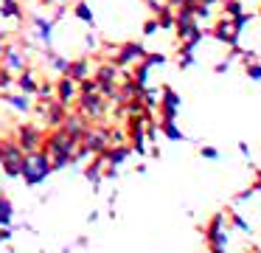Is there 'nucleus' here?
Listing matches in <instances>:
<instances>
[{"mask_svg": "<svg viewBox=\"0 0 261 253\" xmlns=\"http://www.w3.org/2000/svg\"><path fill=\"white\" fill-rule=\"evenodd\" d=\"M51 172H54L51 157H48L42 149H37V152H25V160H23V174H20V177H23L29 186H40V183H42V180H45Z\"/></svg>", "mask_w": 261, "mask_h": 253, "instance_id": "obj_2", "label": "nucleus"}, {"mask_svg": "<svg viewBox=\"0 0 261 253\" xmlns=\"http://www.w3.org/2000/svg\"><path fill=\"white\" fill-rule=\"evenodd\" d=\"M98 172H101V155H98V157H96V163L90 166V172H87V177H90V180H96V177H98Z\"/></svg>", "mask_w": 261, "mask_h": 253, "instance_id": "obj_26", "label": "nucleus"}, {"mask_svg": "<svg viewBox=\"0 0 261 253\" xmlns=\"http://www.w3.org/2000/svg\"><path fill=\"white\" fill-rule=\"evenodd\" d=\"M160 107H163V118H174L177 107H180V96L171 87H163V99H160Z\"/></svg>", "mask_w": 261, "mask_h": 253, "instance_id": "obj_13", "label": "nucleus"}, {"mask_svg": "<svg viewBox=\"0 0 261 253\" xmlns=\"http://www.w3.org/2000/svg\"><path fill=\"white\" fill-rule=\"evenodd\" d=\"M42 129L37 127V124H20L17 132H14V141H17V146L23 152H37L42 149Z\"/></svg>", "mask_w": 261, "mask_h": 253, "instance_id": "obj_5", "label": "nucleus"}, {"mask_svg": "<svg viewBox=\"0 0 261 253\" xmlns=\"http://www.w3.org/2000/svg\"><path fill=\"white\" fill-rule=\"evenodd\" d=\"M0 149H3V138H0Z\"/></svg>", "mask_w": 261, "mask_h": 253, "instance_id": "obj_31", "label": "nucleus"}, {"mask_svg": "<svg viewBox=\"0 0 261 253\" xmlns=\"http://www.w3.org/2000/svg\"><path fill=\"white\" fill-rule=\"evenodd\" d=\"M59 127H62L68 135H73L76 141H82V135L90 129V127H87V118L82 116V112H68V116H65V121L59 124Z\"/></svg>", "mask_w": 261, "mask_h": 253, "instance_id": "obj_10", "label": "nucleus"}, {"mask_svg": "<svg viewBox=\"0 0 261 253\" xmlns=\"http://www.w3.org/2000/svg\"><path fill=\"white\" fill-rule=\"evenodd\" d=\"M14 84V76L9 71H3V67H0V90H9Z\"/></svg>", "mask_w": 261, "mask_h": 253, "instance_id": "obj_24", "label": "nucleus"}, {"mask_svg": "<svg viewBox=\"0 0 261 253\" xmlns=\"http://www.w3.org/2000/svg\"><path fill=\"white\" fill-rule=\"evenodd\" d=\"M247 76L250 79H261V65H250L247 67Z\"/></svg>", "mask_w": 261, "mask_h": 253, "instance_id": "obj_27", "label": "nucleus"}, {"mask_svg": "<svg viewBox=\"0 0 261 253\" xmlns=\"http://www.w3.org/2000/svg\"><path fill=\"white\" fill-rule=\"evenodd\" d=\"M3 51H6V42H3V37H0V59H3Z\"/></svg>", "mask_w": 261, "mask_h": 253, "instance_id": "obj_30", "label": "nucleus"}, {"mask_svg": "<svg viewBox=\"0 0 261 253\" xmlns=\"http://www.w3.org/2000/svg\"><path fill=\"white\" fill-rule=\"evenodd\" d=\"M73 14L79 17L82 22H87V26H93V11H90V6H87V3H76Z\"/></svg>", "mask_w": 261, "mask_h": 253, "instance_id": "obj_21", "label": "nucleus"}, {"mask_svg": "<svg viewBox=\"0 0 261 253\" xmlns=\"http://www.w3.org/2000/svg\"><path fill=\"white\" fill-rule=\"evenodd\" d=\"M158 28H160V26H158V20H149L146 26H143V34H154Z\"/></svg>", "mask_w": 261, "mask_h": 253, "instance_id": "obj_28", "label": "nucleus"}, {"mask_svg": "<svg viewBox=\"0 0 261 253\" xmlns=\"http://www.w3.org/2000/svg\"><path fill=\"white\" fill-rule=\"evenodd\" d=\"M12 200H9V197H3L0 194V225H9L12 222Z\"/></svg>", "mask_w": 261, "mask_h": 253, "instance_id": "obj_19", "label": "nucleus"}, {"mask_svg": "<svg viewBox=\"0 0 261 253\" xmlns=\"http://www.w3.org/2000/svg\"><path fill=\"white\" fill-rule=\"evenodd\" d=\"M23 160H25V152L17 146L14 138L3 141V149H0V166L9 177H20L23 174Z\"/></svg>", "mask_w": 261, "mask_h": 253, "instance_id": "obj_3", "label": "nucleus"}, {"mask_svg": "<svg viewBox=\"0 0 261 253\" xmlns=\"http://www.w3.org/2000/svg\"><path fill=\"white\" fill-rule=\"evenodd\" d=\"M76 101H79V112L85 118H104L107 110H110L107 96H101L98 90H93V93H79Z\"/></svg>", "mask_w": 261, "mask_h": 253, "instance_id": "obj_4", "label": "nucleus"}, {"mask_svg": "<svg viewBox=\"0 0 261 253\" xmlns=\"http://www.w3.org/2000/svg\"><path fill=\"white\" fill-rule=\"evenodd\" d=\"M23 11H20V3L17 0H3V6H0V17H20Z\"/></svg>", "mask_w": 261, "mask_h": 253, "instance_id": "obj_20", "label": "nucleus"}, {"mask_svg": "<svg viewBox=\"0 0 261 253\" xmlns=\"http://www.w3.org/2000/svg\"><path fill=\"white\" fill-rule=\"evenodd\" d=\"M225 11H227V14L233 17V20H236V17H242V14H244V11H242V6H239L236 0H227V3H225Z\"/></svg>", "mask_w": 261, "mask_h": 253, "instance_id": "obj_23", "label": "nucleus"}, {"mask_svg": "<svg viewBox=\"0 0 261 253\" xmlns=\"http://www.w3.org/2000/svg\"><path fill=\"white\" fill-rule=\"evenodd\" d=\"M146 56V51H143V45L141 42H124V45H118V51H115V65L118 67H126V65H138V62Z\"/></svg>", "mask_w": 261, "mask_h": 253, "instance_id": "obj_7", "label": "nucleus"}, {"mask_svg": "<svg viewBox=\"0 0 261 253\" xmlns=\"http://www.w3.org/2000/svg\"><path fill=\"white\" fill-rule=\"evenodd\" d=\"M163 129H166V135H169V138H182L180 129H177L174 124H171V118H163Z\"/></svg>", "mask_w": 261, "mask_h": 253, "instance_id": "obj_25", "label": "nucleus"}, {"mask_svg": "<svg viewBox=\"0 0 261 253\" xmlns=\"http://www.w3.org/2000/svg\"><path fill=\"white\" fill-rule=\"evenodd\" d=\"M76 96H79V82H73L68 73H62V76L57 79V84H54V99L68 107L76 101Z\"/></svg>", "mask_w": 261, "mask_h": 253, "instance_id": "obj_8", "label": "nucleus"}, {"mask_svg": "<svg viewBox=\"0 0 261 253\" xmlns=\"http://www.w3.org/2000/svg\"><path fill=\"white\" fill-rule=\"evenodd\" d=\"M214 34H216V39H222V42H227V45H236L239 28L233 26V20H219V22H216V28H214Z\"/></svg>", "mask_w": 261, "mask_h": 253, "instance_id": "obj_12", "label": "nucleus"}, {"mask_svg": "<svg viewBox=\"0 0 261 253\" xmlns=\"http://www.w3.org/2000/svg\"><path fill=\"white\" fill-rule=\"evenodd\" d=\"M110 129H87L85 135H82V146H85L87 152H90V155H104V152H107V146H110Z\"/></svg>", "mask_w": 261, "mask_h": 253, "instance_id": "obj_6", "label": "nucleus"}, {"mask_svg": "<svg viewBox=\"0 0 261 253\" xmlns=\"http://www.w3.org/2000/svg\"><path fill=\"white\" fill-rule=\"evenodd\" d=\"M14 84H17V90H20V93H25V96H34L37 87H40V82H37V73L29 71V67H25L23 73H17V76H14Z\"/></svg>", "mask_w": 261, "mask_h": 253, "instance_id": "obj_11", "label": "nucleus"}, {"mask_svg": "<svg viewBox=\"0 0 261 253\" xmlns=\"http://www.w3.org/2000/svg\"><path fill=\"white\" fill-rule=\"evenodd\" d=\"M132 67H135V71H132V79L138 82V87H146V84H149V67H152V65L141 59L138 65H132Z\"/></svg>", "mask_w": 261, "mask_h": 253, "instance_id": "obj_16", "label": "nucleus"}, {"mask_svg": "<svg viewBox=\"0 0 261 253\" xmlns=\"http://www.w3.org/2000/svg\"><path fill=\"white\" fill-rule=\"evenodd\" d=\"M42 3H48V6H54V3H57V6H65L68 0H42Z\"/></svg>", "mask_w": 261, "mask_h": 253, "instance_id": "obj_29", "label": "nucleus"}, {"mask_svg": "<svg viewBox=\"0 0 261 253\" xmlns=\"http://www.w3.org/2000/svg\"><path fill=\"white\" fill-rule=\"evenodd\" d=\"M6 101L17 112H29L31 110V101H29V96H25V93H12V96H6Z\"/></svg>", "mask_w": 261, "mask_h": 253, "instance_id": "obj_17", "label": "nucleus"}, {"mask_svg": "<svg viewBox=\"0 0 261 253\" xmlns=\"http://www.w3.org/2000/svg\"><path fill=\"white\" fill-rule=\"evenodd\" d=\"M68 76L73 79V82H82V79H87V76H90V62H87V59H70Z\"/></svg>", "mask_w": 261, "mask_h": 253, "instance_id": "obj_14", "label": "nucleus"}, {"mask_svg": "<svg viewBox=\"0 0 261 253\" xmlns=\"http://www.w3.org/2000/svg\"><path fill=\"white\" fill-rule=\"evenodd\" d=\"M208 239H211V245L222 247V242H225V234H222V217H214L211 231H208Z\"/></svg>", "mask_w": 261, "mask_h": 253, "instance_id": "obj_18", "label": "nucleus"}, {"mask_svg": "<svg viewBox=\"0 0 261 253\" xmlns=\"http://www.w3.org/2000/svg\"><path fill=\"white\" fill-rule=\"evenodd\" d=\"M34 28H37V34H40V39L42 42H51V31H54V20H45V17H40L37 14L34 17Z\"/></svg>", "mask_w": 261, "mask_h": 253, "instance_id": "obj_15", "label": "nucleus"}, {"mask_svg": "<svg viewBox=\"0 0 261 253\" xmlns=\"http://www.w3.org/2000/svg\"><path fill=\"white\" fill-rule=\"evenodd\" d=\"M0 67L3 71H9L12 76H17V73H23L25 67H29V62H25V54L20 48H14V45H9L6 51H3V59H0Z\"/></svg>", "mask_w": 261, "mask_h": 253, "instance_id": "obj_9", "label": "nucleus"}, {"mask_svg": "<svg viewBox=\"0 0 261 253\" xmlns=\"http://www.w3.org/2000/svg\"><path fill=\"white\" fill-rule=\"evenodd\" d=\"M76 149H79V141L73 135H68L62 127H54V132H48L42 138V152L51 157L54 169H65L70 160H73Z\"/></svg>", "mask_w": 261, "mask_h": 253, "instance_id": "obj_1", "label": "nucleus"}, {"mask_svg": "<svg viewBox=\"0 0 261 253\" xmlns=\"http://www.w3.org/2000/svg\"><path fill=\"white\" fill-rule=\"evenodd\" d=\"M51 65H54V71H57V73H68L70 59H65V56H51Z\"/></svg>", "mask_w": 261, "mask_h": 253, "instance_id": "obj_22", "label": "nucleus"}]
</instances>
